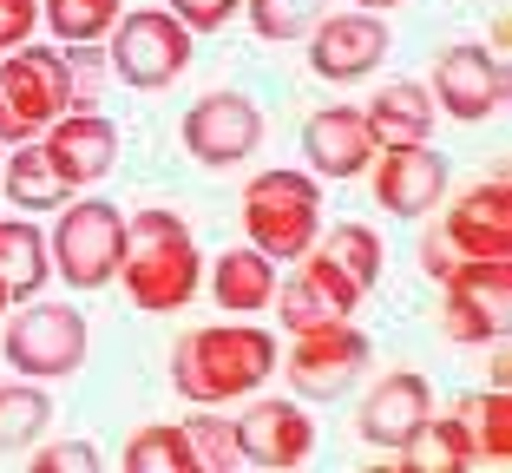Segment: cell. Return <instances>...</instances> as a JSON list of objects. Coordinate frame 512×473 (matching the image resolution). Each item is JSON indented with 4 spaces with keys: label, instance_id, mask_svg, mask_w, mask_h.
I'll list each match as a JSON object with an SVG mask.
<instances>
[{
    "label": "cell",
    "instance_id": "1",
    "mask_svg": "<svg viewBox=\"0 0 512 473\" xmlns=\"http://www.w3.org/2000/svg\"><path fill=\"white\" fill-rule=\"evenodd\" d=\"M119 283L145 316H171L197 296L204 283V257H197V237L178 211L165 204H145V211L125 217V250H119Z\"/></svg>",
    "mask_w": 512,
    "mask_h": 473
},
{
    "label": "cell",
    "instance_id": "2",
    "mask_svg": "<svg viewBox=\"0 0 512 473\" xmlns=\"http://www.w3.org/2000/svg\"><path fill=\"white\" fill-rule=\"evenodd\" d=\"M276 375V336L256 322H211L171 349V388L184 401H250Z\"/></svg>",
    "mask_w": 512,
    "mask_h": 473
},
{
    "label": "cell",
    "instance_id": "3",
    "mask_svg": "<svg viewBox=\"0 0 512 473\" xmlns=\"http://www.w3.org/2000/svg\"><path fill=\"white\" fill-rule=\"evenodd\" d=\"M243 237H250L263 257L289 263L322 237V178L316 171H256L243 184Z\"/></svg>",
    "mask_w": 512,
    "mask_h": 473
},
{
    "label": "cell",
    "instance_id": "4",
    "mask_svg": "<svg viewBox=\"0 0 512 473\" xmlns=\"http://www.w3.org/2000/svg\"><path fill=\"white\" fill-rule=\"evenodd\" d=\"M73 86H79V73L60 46L27 40L14 53H0V145H27L60 112H73Z\"/></svg>",
    "mask_w": 512,
    "mask_h": 473
},
{
    "label": "cell",
    "instance_id": "5",
    "mask_svg": "<svg viewBox=\"0 0 512 473\" xmlns=\"http://www.w3.org/2000/svg\"><path fill=\"white\" fill-rule=\"evenodd\" d=\"M119 250H125V217L106 198L60 204V224L46 230V257H53V276H66V290H106L119 276Z\"/></svg>",
    "mask_w": 512,
    "mask_h": 473
},
{
    "label": "cell",
    "instance_id": "6",
    "mask_svg": "<svg viewBox=\"0 0 512 473\" xmlns=\"http://www.w3.org/2000/svg\"><path fill=\"white\" fill-rule=\"evenodd\" d=\"M86 316H79L73 303H27L14 322H7V362H14V375H27V382H66V375H79L86 368Z\"/></svg>",
    "mask_w": 512,
    "mask_h": 473
},
{
    "label": "cell",
    "instance_id": "7",
    "mask_svg": "<svg viewBox=\"0 0 512 473\" xmlns=\"http://www.w3.org/2000/svg\"><path fill=\"white\" fill-rule=\"evenodd\" d=\"M106 40H112V66H119L125 86L132 92H165L171 79L191 66L197 33L184 27L171 7H138V14H125Z\"/></svg>",
    "mask_w": 512,
    "mask_h": 473
},
{
    "label": "cell",
    "instance_id": "8",
    "mask_svg": "<svg viewBox=\"0 0 512 473\" xmlns=\"http://www.w3.org/2000/svg\"><path fill=\"white\" fill-rule=\"evenodd\" d=\"M368 349H375V342H368L355 322H322V329L289 336L283 375H289V388H296L302 401H335V395H348V388L362 382Z\"/></svg>",
    "mask_w": 512,
    "mask_h": 473
},
{
    "label": "cell",
    "instance_id": "9",
    "mask_svg": "<svg viewBox=\"0 0 512 473\" xmlns=\"http://www.w3.org/2000/svg\"><path fill=\"white\" fill-rule=\"evenodd\" d=\"M296 270L276 283V322H283L289 336H302V329H322V322H355V309L368 303L355 283L342 276V263L329 257L322 244H309L302 257H289Z\"/></svg>",
    "mask_w": 512,
    "mask_h": 473
},
{
    "label": "cell",
    "instance_id": "10",
    "mask_svg": "<svg viewBox=\"0 0 512 473\" xmlns=\"http://www.w3.org/2000/svg\"><path fill=\"white\" fill-rule=\"evenodd\" d=\"M263 145V112H256L250 92H204L191 112H184V152L211 171H230Z\"/></svg>",
    "mask_w": 512,
    "mask_h": 473
},
{
    "label": "cell",
    "instance_id": "11",
    "mask_svg": "<svg viewBox=\"0 0 512 473\" xmlns=\"http://www.w3.org/2000/svg\"><path fill=\"white\" fill-rule=\"evenodd\" d=\"M237 454L256 473H296L316 454V421L302 401H250L237 414Z\"/></svg>",
    "mask_w": 512,
    "mask_h": 473
},
{
    "label": "cell",
    "instance_id": "12",
    "mask_svg": "<svg viewBox=\"0 0 512 473\" xmlns=\"http://www.w3.org/2000/svg\"><path fill=\"white\" fill-rule=\"evenodd\" d=\"M506 60L486 46H447L434 60V106L460 125H480L493 112H506Z\"/></svg>",
    "mask_w": 512,
    "mask_h": 473
},
{
    "label": "cell",
    "instance_id": "13",
    "mask_svg": "<svg viewBox=\"0 0 512 473\" xmlns=\"http://www.w3.org/2000/svg\"><path fill=\"white\" fill-rule=\"evenodd\" d=\"M388 27H381V14H322L316 27H309V66H316L329 86H348V79H368L381 73V60H388Z\"/></svg>",
    "mask_w": 512,
    "mask_h": 473
},
{
    "label": "cell",
    "instance_id": "14",
    "mask_svg": "<svg viewBox=\"0 0 512 473\" xmlns=\"http://www.w3.org/2000/svg\"><path fill=\"white\" fill-rule=\"evenodd\" d=\"M368 171H375V204L388 217H427L447 198V158L434 145H388L368 158Z\"/></svg>",
    "mask_w": 512,
    "mask_h": 473
},
{
    "label": "cell",
    "instance_id": "15",
    "mask_svg": "<svg viewBox=\"0 0 512 473\" xmlns=\"http://www.w3.org/2000/svg\"><path fill=\"white\" fill-rule=\"evenodd\" d=\"M440 237H447L460 257H512V184L506 178H480L460 198H440Z\"/></svg>",
    "mask_w": 512,
    "mask_h": 473
},
{
    "label": "cell",
    "instance_id": "16",
    "mask_svg": "<svg viewBox=\"0 0 512 473\" xmlns=\"http://www.w3.org/2000/svg\"><path fill=\"white\" fill-rule=\"evenodd\" d=\"M427 414H434V388H427V375H414V368H394V375H381V382L368 388V401L355 408V428H362L368 447H381V454H401V447L421 434Z\"/></svg>",
    "mask_w": 512,
    "mask_h": 473
},
{
    "label": "cell",
    "instance_id": "17",
    "mask_svg": "<svg viewBox=\"0 0 512 473\" xmlns=\"http://www.w3.org/2000/svg\"><path fill=\"white\" fill-rule=\"evenodd\" d=\"M46 158L60 165V178L73 184V191H86V184H106L112 165H119V125L99 119V112H60V119L40 132Z\"/></svg>",
    "mask_w": 512,
    "mask_h": 473
},
{
    "label": "cell",
    "instance_id": "18",
    "mask_svg": "<svg viewBox=\"0 0 512 473\" xmlns=\"http://www.w3.org/2000/svg\"><path fill=\"white\" fill-rule=\"evenodd\" d=\"M302 158L316 178H362L368 158H375V138H368L362 106H322L302 119Z\"/></svg>",
    "mask_w": 512,
    "mask_h": 473
},
{
    "label": "cell",
    "instance_id": "19",
    "mask_svg": "<svg viewBox=\"0 0 512 473\" xmlns=\"http://www.w3.org/2000/svg\"><path fill=\"white\" fill-rule=\"evenodd\" d=\"M362 119H368L375 152H388V145H427L434 138V92L414 86V79H394V86H381L368 99Z\"/></svg>",
    "mask_w": 512,
    "mask_h": 473
},
{
    "label": "cell",
    "instance_id": "20",
    "mask_svg": "<svg viewBox=\"0 0 512 473\" xmlns=\"http://www.w3.org/2000/svg\"><path fill=\"white\" fill-rule=\"evenodd\" d=\"M211 296L224 316H256L276 296V257H263L256 244H237L211 263Z\"/></svg>",
    "mask_w": 512,
    "mask_h": 473
},
{
    "label": "cell",
    "instance_id": "21",
    "mask_svg": "<svg viewBox=\"0 0 512 473\" xmlns=\"http://www.w3.org/2000/svg\"><path fill=\"white\" fill-rule=\"evenodd\" d=\"M0 184H7V198H14L20 211H60L66 191H73V184L60 178V165L46 158L40 138L14 145V158H0Z\"/></svg>",
    "mask_w": 512,
    "mask_h": 473
},
{
    "label": "cell",
    "instance_id": "22",
    "mask_svg": "<svg viewBox=\"0 0 512 473\" xmlns=\"http://www.w3.org/2000/svg\"><path fill=\"white\" fill-rule=\"evenodd\" d=\"M0 276L14 296H40L46 276H53V257H46V230L27 224V217H0Z\"/></svg>",
    "mask_w": 512,
    "mask_h": 473
},
{
    "label": "cell",
    "instance_id": "23",
    "mask_svg": "<svg viewBox=\"0 0 512 473\" xmlns=\"http://www.w3.org/2000/svg\"><path fill=\"white\" fill-rule=\"evenodd\" d=\"M394 467H414V473H467L473 467V434H467V421H460V414H447V421H434V414H427L421 434L401 447V460H394Z\"/></svg>",
    "mask_w": 512,
    "mask_h": 473
},
{
    "label": "cell",
    "instance_id": "24",
    "mask_svg": "<svg viewBox=\"0 0 512 473\" xmlns=\"http://www.w3.org/2000/svg\"><path fill=\"white\" fill-rule=\"evenodd\" d=\"M460 421L473 434V467H506L512 460V395L493 388V395H467L460 401Z\"/></svg>",
    "mask_w": 512,
    "mask_h": 473
},
{
    "label": "cell",
    "instance_id": "25",
    "mask_svg": "<svg viewBox=\"0 0 512 473\" xmlns=\"http://www.w3.org/2000/svg\"><path fill=\"white\" fill-rule=\"evenodd\" d=\"M46 421H53V401H46L40 382H7L0 388V454H27L33 441L46 434Z\"/></svg>",
    "mask_w": 512,
    "mask_h": 473
},
{
    "label": "cell",
    "instance_id": "26",
    "mask_svg": "<svg viewBox=\"0 0 512 473\" xmlns=\"http://www.w3.org/2000/svg\"><path fill=\"white\" fill-rule=\"evenodd\" d=\"M440 336L453 349H486V342H506V309L480 303L467 290H440Z\"/></svg>",
    "mask_w": 512,
    "mask_h": 473
},
{
    "label": "cell",
    "instance_id": "27",
    "mask_svg": "<svg viewBox=\"0 0 512 473\" xmlns=\"http://www.w3.org/2000/svg\"><path fill=\"white\" fill-rule=\"evenodd\" d=\"M46 33H60V46H99L119 27V0H40Z\"/></svg>",
    "mask_w": 512,
    "mask_h": 473
},
{
    "label": "cell",
    "instance_id": "28",
    "mask_svg": "<svg viewBox=\"0 0 512 473\" xmlns=\"http://www.w3.org/2000/svg\"><path fill=\"white\" fill-rule=\"evenodd\" d=\"M119 467H125V473H197V460H191V441H184V428L158 421V428H138L132 441H125Z\"/></svg>",
    "mask_w": 512,
    "mask_h": 473
},
{
    "label": "cell",
    "instance_id": "29",
    "mask_svg": "<svg viewBox=\"0 0 512 473\" xmlns=\"http://www.w3.org/2000/svg\"><path fill=\"white\" fill-rule=\"evenodd\" d=\"M316 244L329 250L335 263H342V276H348V283H355L362 296L381 283V263H388V257H381V237H375L368 224H335L329 237H316Z\"/></svg>",
    "mask_w": 512,
    "mask_h": 473
},
{
    "label": "cell",
    "instance_id": "30",
    "mask_svg": "<svg viewBox=\"0 0 512 473\" xmlns=\"http://www.w3.org/2000/svg\"><path fill=\"white\" fill-rule=\"evenodd\" d=\"M243 14H250L256 40L289 46V40H309V27L329 14V0H243Z\"/></svg>",
    "mask_w": 512,
    "mask_h": 473
},
{
    "label": "cell",
    "instance_id": "31",
    "mask_svg": "<svg viewBox=\"0 0 512 473\" xmlns=\"http://www.w3.org/2000/svg\"><path fill=\"white\" fill-rule=\"evenodd\" d=\"M184 441H191L197 473H230V467H243V454H237V421H224V414H211V408L184 421Z\"/></svg>",
    "mask_w": 512,
    "mask_h": 473
},
{
    "label": "cell",
    "instance_id": "32",
    "mask_svg": "<svg viewBox=\"0 0 512 473\" xmlns=\"http://www.w3.org/2000/svg\"><path fill=\"white\" fill-rule=\"evenodd\" d=\"M27 467L33 473H99L106 460H99V447H92V441H53V447H40Z\"/></svg>",
    "mask_w": 512,
    "mask_h": 473
},
{
    "label": "cell",
    "instance_id": "33",
    "mask_svg": "<svg viewBox=\"0 0 512 473\" xmlns=\"http://www.w3.org/2000/svg\"><path fill=\"white\" fill-rule=\"evenodd\" d=\"M33 27H40V0H0V53L27 46Z\"/></svg>",
    "mask_w": 512,
    "mask_h": 473
},
{
    "label": "cell",
    "instance_id": "34",
    "mask_svg": "<svg viewBox=\"0 0 512 473\" xmlns=\"http://www.w3.org/2000/svg\"><path fill=\"white\" fill-rule=\"evenodd\" d=\"M237 7H243V0H171V14H178L191 33H217Z\"/></svg>",
    "mask_w": 512,
    "mask_h": 473
},
{
    "label": "cell",
    "instance_id": "35",
    "mask_svg": "<svg viewBox=\"0 0 512 473\" xmlns=\"http://www.w3.org/2000/svg\"><path fill=\"white\" fill-rule=\"evenodd\" d=\"M506 375H512V355H506V349H499V342H493V382L506 388Z\"/></svg>",
    "mask_w": 512,
    "mask_h": 473
},
{
    "label": "cell",
    "instance_id": "36",
    "mask_svg": "<svg viewBox=\"0 0 512 473\" xmlns=\"http://www.w3.org/2000/svg\"><path fill=\"white\" fill-rule=\"evenodd\" d=\"M362 14H388V7H401V0H355Z\"/></svg>",
    "mask_w": 512,
    "mask_h": 473
},
{
    "label": "cell",
    "instance_id": "37",
    "mask_svg": "<svg viewBox=\"0 0 512 473\" xmlns=\"http://www.w3.org/2000/svg\"><path fill=\"white\" fill-rule=\"evenodd\" d=\"M7 303H14V290H7V276H0V322H7Z\"/></svg>",
    "mask_w": 512,
    "mask_h": 473
}]
</instances>
